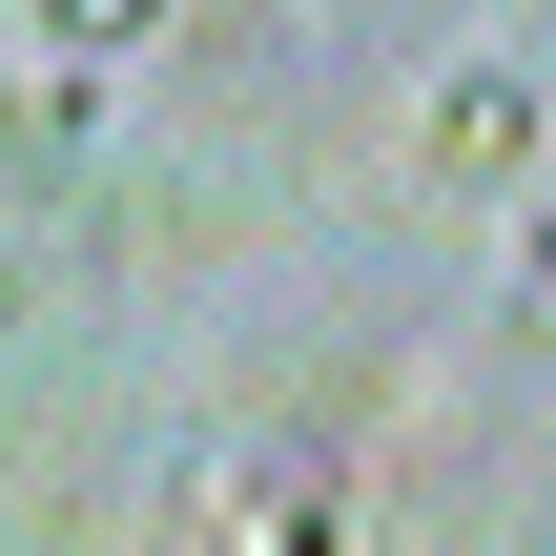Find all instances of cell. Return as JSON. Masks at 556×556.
<instances>
[{
    "mask_svg": "<svg viewBox=\"0 0 556 556\" xmlns=\"http://www.w3.org/2000/svg\"><path fill=\"white\" fill-rule=\"evenodd\" d=\"M0 330H21V248H0Z\"/></svg>",
    "mask_w": 556,
    "mask_h": 556,
    "instance_id": "obj_4",
    "label": "cell"
},
{
    "mask_svg": "<svg viewBox=\"0 0 556 556\" xmlns=\"http://www.w3.org/2000/svg\"><path fill=\"white\" fill-rule=\"evenodd\" d=\"M309 21H330V0H309Z\"/></svg>",
    "mask_w": 556,
    "mask_h": 556,
    "instance_id": "obj_5",
    "label": "cell"
},
{
    "mask_svg": "<svg viewBox=\"0 0 556 556\" xmlns=\"http://www.w3.org/2000/svg\"><path fill=\"white\" fill-rule=\"evenodd\" d=\"M144 21H165V0H41V41H62V62H124Z\"/></svg>",
    "mask_w": 556,
    "mask_h": 556,
    "instance_id": "obj_3",
    "label": "cell"
},
{
    "mask_svg": "<svg viewBox=\"0 0 556 556\" xmlns=\"http://www.w3.org/2000/svg\"><path fill=\"white\" fill-rule=\"evenodd\" d=\"M186 495L227 516V556H351V475L330 454H206Z\"/></svg>",
    "mask_w": 556,
    "mask_h": 556,
    "instance_id": "obj_1",
    "label": "cell"
},
{
    "mask_svg": "<svg viewBox=\"0 0 556 556\" xmlns=\"http://www.w3.org/2000/svg\"><path fill=\"white\" fill-rule=\"evenodd\" d=\"M516 165H536V83H516V62L433 83V186H516Z\"/></svg>",
    "mask_w": 556,
    "mask_h": 556,
    "instance_id": "obj_2",
    "label": "cell"
}]
</instances>
